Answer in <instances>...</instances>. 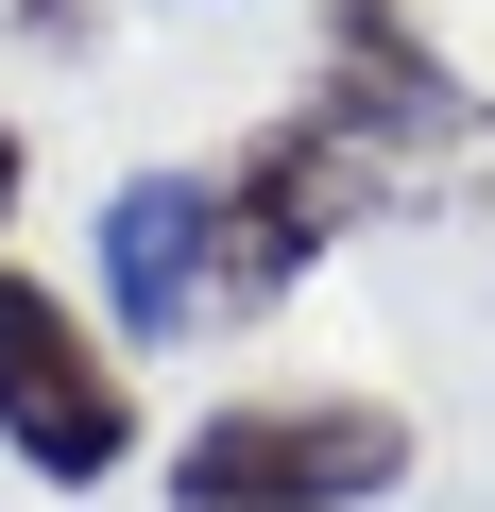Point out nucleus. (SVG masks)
I'll return each instance as SVG.
<instances>
[{
  "label": "nucleus",
  "mask_w": 495,
  "mask_h": 512,
  "mask_svg": "<svg viewBox=\"0 0 495 512\" xmlns=\"http://www.w3.org/2000/svg\"><path fill=\"white\" fill-rule=\"evenodd\" d=\"M376 154L325 120V103H291V120H257L222 171H205V205H222V308H274L291 274H325L342 256V222H376Z\"/></svg>",
  "instance_id": "2"
},
{
  "label": "nucleus",
  "mask_w": 495,
  "mask_h": 512,
  "mask_svg": "<svg viewBox=\"0 0 495 512\" xmlns=\"http://www.w3.org/2000/svg\"><path fill=\"white\" fill-rule=\"evenodd\" d=\"M0 222H18V120H0Z\"/></svg>",
  "instance_id": "6"
},
{
  "label": "nucleus",
  "mask_w": 495,
  "mask_h": 512,
  "mask_svg": "<svg viewBox=\"0 0 495 512\" xmlns=\"http://www.w3.org/2000/svg\"><path fill=\"white\" fill-rule=\"evenodd\" d=\"M18 35H69V0H18Z\"/></svg>",
  "instance_id": "7"
},
{
  "label": "nucleus",
  "mask_w": 495,
  "mask_h": 512,
  "mask_svg": "<svg viewBox=\"0 0 495 512\" xmlns=\"http://www.w3.org/2000/svg\"><path fill=\"white\" fill-rule=\"evenodd\" d=\"M0 444H18L52 495H86V478L137 461V376L103 359V325L52 274H0Z\"/></svg>",
  "instance_id": "3"
},
{
  "label": "nucleus",
  "mask_w": 495,
  "mask_h": 512,
  "mask_svg": "<svg viewBox=\"0 0 495 512\" xmlns=\"http://www.w3.org/2000/svg\"><path fill=\"white\" fill-rule=\"evenodd\" d=\"M410 478V410L393 393H239L171 444L188 512H359Z\"/></svg>",
  "instance_id": "1"
},
{
  "label": "nucleus",
  "mask_w": 495,
  "mask_h": 512,
  "mask_svg": "<svg viewBox=\"0 0 495 512\" xmlns=\"http://www.w3.org/2000/svg\"><path fill=\"white\" fill-rule=\"evenodd\" d=\"M103 325L120 342L222 325V205H205V171H120L103 188Z\"/></svg>",
  "instance_id": "5"
},
{
  "label": "nucleus",
  "mask_w": 495,
  "mask_h": 512,
  "mask_svg": "<svg viewBox=\"0 0 495 512\" xmlns=\"http://www.w3.org/2000/svg\"><path fill=\"white\" fill-rule=\"evenodd\" d=\"M376 171L393 154H461L478 137V103H461V69L427 52V18H410V0H325V86H308Z\"/></svg>",
  "instance_id": "4"
}]
</instances>
